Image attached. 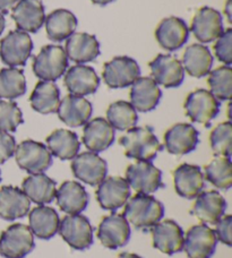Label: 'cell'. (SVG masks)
I'll return each instance as SVG.
<instances>
[{"mask_svg":"<svg viewBox=\"0 0 232 258\" xmlns=\"http://www.w3.org/2000/svg\"><path fill=\"white\" fill-rule=\"evenodd\" d=\"M123 215L136 229L147 231L163 218L164 206L154 196L137 192L127 201Z\"/></svg>","mask_w":232,"mask_h":258,"instance_id":"cell-1","label":"cell"},{"mask_svg":"<svg viewBox=\"0 0 232 258\" xmlns=\"http://www.w3.org/2000/svg\"><path fill=\"white\" fill-rule=\"evenodd\" d=\"M119 144L124 147L125 155L137 161H151L156 158L163 146L148 126L134 127L120 137Z\"/></svg>","mask_w":232,"mask_h":258,"instance_id":"cell-2","label":"cell"},{"mask_svg":"<svg viewBox=\"0 0 232 258\" xmlns=\"http://www.w3.org/2000/svg\"><path fill=\"white\" fill-rule=\"evenodd\" d=\"M35 76L42 81L54 82L59 80L68 68V57L60 45H45L38 56L33 58L32 64Z\"/></svg>","mask_w":232,"mask_h":258,"instance_id":"cell-3","label":"cell"},{"mask_svg":"<svg viewBox=\"0 0 232 258\" xmlns=\"http://www.w3.org/2000/svg\"><path fill=\"white\" fill-rule=\"evenodd\" d=\"M34 247L33 233L25 224H12L0 234V255L4 258H24Z\"/></svg>","mask_w":232,"mask_h":258,"instance_id":"cell-4","label":"cell"},{"mask_svg":"<svg viewBox=\"0 0 232 258\" xmlns=\"http://www.w3.org/2000/svg\"><path fill=\"white\" fill-rule=\"evenodd\" d=\"M15 159L21 169L31 174L43 173L52 164V155L44 144L26 140L16 146Z\"/></svg>","mask_w":232,"mask_h":258,"instance_id":"cell-5","label":"cell"},{"mask_svg":"<svg viewBox=\"0 0 232 258\" xmlns=\"http://www.w3.org/2000/svg\"><path fill=\"white\" fill-rule=\"evenodd\" d=\"M58 232L73 249L85 250L93 243V228L82 214H68L60 221Z\"/></svg>","mask_w":232,"mask_h":258,"instance_id":"cell-6","label":"cell"},{"mask_svg":"<svg viewBox=\"0 0 232 258\" xmlns=\"http://www.w3.org/2000/svg\"><path fill=\"white\" fill-rule=\"evenodd\" d=\"M184 108L193 122L210 127L211 121L220 112V102L210 91L198 89L188 94Z\"/></svg>","mask_w":232,"mask_h":258,"instance_id":"cell-7","label":"cell"},{"mask_svg":"<svg viewBox=\"0 0 232 258\" xmlns=\"http://www.w3.org/2000/svg\"><path fill=\"white\" fill-rule=\"evenodd\" d=\"M33 42L24 31H11L0 41V58L11 67L24 66L31 57Z\"/></svg>","mask_w":232,"mask_h":258,"instance_id":"cell-8","label":"cell"},{"mask_svg":"<svg viewBox=\"0 0 232 258\" xmlns=\"http://www.w3.org/2000/svg\"><path fill=\"white\" fill-rule=\"evenodd\" d=\"M126 180L129 187L138 194L150 195L164 187L161 170L150 161H137L129 165L126 170Z\"/></svg>","mask_w":232,"mask_h":258,"instance_id":"cell-9","label":"cell"},{"mask_svg":"<svg viewBox=\"0 0 232 258\" xmlns=\"http://www.w3.org/2000/svg\"><path fill=\"white\" fill-rule=\"evenodd\" d=\"M141 76V68L135 59L131 57H115L112 60L104 63L103 77L104 83L110 89H124L133 85Z\"/></svg>","mask_w":232,"mask_h":258,"instance_id":"cell-10","label":"cell"},{"mask_svg":"<svg viewBox=\"0 0 232 258\" xmlns=\"http://www.w3.org/2000/svg\"><path fill=\"white\" fill-rule=\"evenodd\" d=\"M131 225L123 214L112 213L102 219L97 229V238L108 249L126 246L131 239Z\"/></svg>","mask_w":232,"mask_h":258,"instance_id":"cell-11","label":"cell"},{"mask_svg":"<svg viewBox=\"0 0 232 258\" xmlns=\"http://www.w3.org/2000/svg\"><path fill=\"white\" fill-rule=\"evenodd\" d=\"M217 238L214 230L205 223L190 228L184 239V247L188 258H211L215 252Z\"/></svg>","mask_w":232,"mask_h":258,"instance_id":"cell-12","label":"cell"},{"mask_svg":"<svg viewBox=\"0 0 232 258\" xmlns=\"http://www.w3.org/2000/svg\"><path fill=\"white\" fill-rule=\"evenodd\" d=\"M72 170L78 180L90 186H99L108 173V164L93 152H84L73 159Z\"/></svg>","mask_w":232,"mask_h":258,"instance_id":"cell-13","label":"cell"},{"mask_svg":"<svg viewBox=\"0 0 232 258\" xmlns=\"http://www.w3.org/2000/svg\"><path fill=\"white\" fill-rule=\"evenodd\" d=\"M153 80L165 89H175L183 84L185 69L172 54H159L150 62Z\"/></svg>","mask_w":232,"mask_h":258,"instance_id":"cell-14","label":"cell"},{"mask_svg":"<svg viewBox=\"0 0 232 258\" xmlns=\"http://www.w3.org/2000/svg\"><path fill=\"white\" fill-rule=\"evenodd\" d=\"M190 31L199 42L210 43L223 33V21L220 12L211 7H202L194 16Z\"/></svg>","mask_w":232,"mask_h":258,"instance_id":"cell-15","label":"cell"},{"mask_svg":"<svg viewBox=\"0 0 232 258\" xmlns=\"http://www.w3.org/2000/svg\"><path fill=\"white\" fill-rule=\"evenodd\" d=\"M131 197V187L126 179L109 177L102 181L96 190V200L106 211H115L126 204Z\"/></svg>","mask_w":232,"mask_h":258,"instance_id":"cell-16","label":"cell"},{"mask_svg":"<svg viewBox=\"0 0 232 258\" xmlns=\"http://www.w3.org/2000/svg\"><path fill=\"white\" fill-rule=\"evenodd\" d=\"M153 247L165 255H173L183 250L184 230L173 220L159 222L151 229Z\"/></svg>","mask_w":232,"mask_h":258,"instance_id":"cell-17","label":"cell"},{"mask_svg":"<svg viewBox=\"0 0 232 258\" xmlns=\"http://www.w3.org/2000/svg\"><path fill=\"white\" fill-rule=\"evenodd\" d=\"M155 38L162 48L176 51L189 39V29L182 18L171 16L162 20L155 30Z\"/></svg>","mask_w":232,"mask_h":258,"instance_id":"cell-18","label":"cell"},{"mask_svg":"<svg viewBox=\"0 0 232 258\" xmlns=\"http://www.w3.org/2000/svg\"><path fill=\"white\" fill-rule=\"evenodd\" d=\"M12 17L18 30L36 33L44 24V6L41 0H18L13 7Z\"/></svg>","mask_w":232,"mask_h":258,"instance_id":"cell-19","label":"cell"},{"mask_svg":"<svg viewBox=\"0 0 232 258\" xmlns=\"http://www.w3.org/2000/svg\"><path fill=\"white\" fill-rule=\"evenodd\" d=\"M199 133L190 123H176L164 134V145L169 153L185 155L198 145Z\"/></svg>","mask_w":232,"mask_h":258,"instance_id":"cell-20","label":"cell"},{"mask_svg":"<svg viewBox=\"0 0 232 258\" xmlns=\"http://www.w3.org/2000/svg\"><path fill=\"white\" fill-rule=\"evenodd\" d=\"M175 189L187 200L196 198L205 186V178L198 165L184 163L173 171Z\"/></svg>","mask_w":232,"mask_h":258,"instance_id":"cell-21","label":"cell"},{"mask_svg":"<svg viewBox=\"0 0 232 258\" xmlns=\"http://www.w3.org/2000/svg\"><path fill=\"white\" fill-rule=\"evenodd\" d=\"M64 82L71 94L77 96L94 94L100 85V78L96 75L94 68L82 63L69 68Z\"/></svg>","mask_w":232,"mask_h":258,"instance_id":"cell-22","label":"cell"},{"mask_svg":"<svg viewBox=\"0 0 232 258\" xmlns=\"http://www.w3.org/2000/svg\"><path fill=\"white\" fill-rule=\"evenodd\" d=\"M114 128L104 118H95L85 123L83 131V143L93 153H100L113 144Z\"/></svg>","mask_w":232,"mask_h":258,"instance_id":"cell-23","label":"cell"},{"mask_svg":"<svg viewBox=\"0 0 232 258\" xmlns=\"http://www.w3.org/2000/svg\"><path fill=\"white\" fill-rule=\"evenodd\" d=\"M92 104L89 100L69 94L60 101L58 107V117L69 127H81L90 120L92 116Z\"/></svg>","mask_w":232,"mask_h":258,"instance_id":"cell-24","label":"cell"},{"mask_svg":"<svg viewBox=\"0 0 232 258\" xmlns=\"http://www.w3.org/2000/svg\"><path fill=\"white\" fill-rule=\"evenodd\" d=\"M226 202L219 191H203L196 197L190 213L203 223L215 224L224 215Z\"/></svg>","mask_w":232,"mask_h":258,"instance_id":"cell-25","label":"cell"},{"mask_svg":"<svg viewBox=\"0 0 232 258\" xmlns=\"http://www.w3.org/2000/svg\"><path fill=\"white\" fill-rule=\"evenodd\" d=\"M31 201L22 189L14 186L0 188V218L15 221L24 218L30 212Z\"/></svg>","mask_w":232,"mask_h":258,"instance_id":"cell-26","label":"cell"},{"mask_svg":"<svg viewBox=\"0 0 232 258\" xmlns=\"http://www.w3.org/2000/svg\"><path fill=\"white\" fill-rule=\"evenodd\" d=\"M162 92L151 77H139L133 83L131 90V104L139 112L154 110L160 103Z\"/></svg>","mask_w":232,"mask_h":258,"instance_id":"cell-27","label":"cell"},{"mask_svg":"<svg viewBox=\"0 0 232 258\" xmlns=\"http://www.w3.org/2000/svg\"><path fill=\"white\" fill-rule=\"evenodd\" d=\"M58 206L64 213L80 214L89 204V194L77 181H65L55 194Z\"/></svg>","mask_w":232,"mask_h":258,"instance_id":"cell-28","label":"cell"},{"mask_svg":"<svg viewBox=\"0 0 232 258\" xmlns=\"http://www.w3.org/2000/svg\"><path fill=\"white\" fill-rule=\"evenodd\" d=\"M65 52L74 62H91L100 54V43L94 35L75 33L67 39Z\"/></svg>","mask_w":232,"mask_h":258,"instance_id":"cell-29","label":"cell"},{"mask_svg":"<svg viewBox=\"0 0 232 258\" xmlns=\"http://www.w3.org/2000/svg\"><path fill=\"white\" fill-rule=\"evenodd\" d=\"M30 229L33 236L49 240L58 233L60 218L57 211L50 206L39 205L29 213Z\"/></svg>","mask_w":232,"mask_h":258,"instance_id":"cell-30","label":"cell"},{"mask_svg":"<svg viewBox=\"0 0 232 258\" xmlns=\"http://www.w3.org/2000/svg\"><path fill=\"white\" fill-rule=\"evenodd\" d=\"M22 190L35 204H50L55 198L57 183L44 173L31 174L23 181Z\"/></svg>","mask_w":232,"mask_h":258,"instance_id":"cell-31","label":"cell"},{"mask_svg":"<svg viewBox=\"0 0 232 258\" xmlns=\"http://www.w3.org/2000/svg\"><path fill=\"white\" fill-rule=\"evenodd\" d=\"M48 38L53 42H62L74 34L78 25L76 16L67 9H55L45 17Z\"/></svg>","mask_w":232,"mask_h":258,"instance_id":"cell-32","label":"cell"},{"mask_svg":"<svg viewBox=\"0 0 232 258\" xmlns=\"http://www.w3.org/2000/svg\"><path fill=\"white\" fill-rule=\"evenodd\" d=\"M46 145L51 155L63 161L73 160L81 149L77 134L68 129H55L46 137Z\"/></svg>","mask_w":232,"mask_h":258,"instance_id":"cell-33","label":"cell"},{"mask_svg":"<svg viewBox=\"0 0 232 258\" xmlns=\"http://www.w3.org/2000/svg\"><path fill=\"white\" fill-rule=\"evenodd\" d=\"M31 107L36 112L49 114L57 112L60 103V90L54 82L40 81L30 96Z\"/></svg>","mask_w":232,"mask_h":258,"instance_id":"cell-34","label":"cell"},{"mask_svg":"<svg viewBox=\"0 0 232 258\" xmlns=\"http://www.w3.org/2000/svg\"><path fill=\"white\" fill-rule=\"evenodd\" d=\"M213 56L207 47L203 44H192L185 50L184 69L190 76L202 78L210 74L213 66Z\"/></svg>","mask_w":232,"mask_h":258,"instance_id":"cell-35","label":"cell"},{"mask_svg":"<svg viewBox=\"0 0 232 258\" xmlns=\"http://www.w3.org/2000/svg\"><path fill=\"white\" fill-rule=\"evenodd\" d=\"M26 80L24 72L15 67L0 71V99L14 100L24 95Z\"/></svg>","mask_w":232,"mask_h":258,"instance_id":"cell-36","label":"cell"},{"mask_svg":"<svg viewBox=\"0 0 232 258\" xmlns=\"http://www.w3.org/2000/svg\"><path fill=\"white\" fill-rule=\"evenodd\" d=\"M108 122L117 131H129L136 126L138 116L135 108L126 101H117L106 110Z\"/></svg>","mask_w":232,"mask_h":258,"instance_id":"cell-37","label":"cell"},{"mask_svg":"<svg viewBox=\"0 0 232 258\" xmlns=\"http://www.w3.org/2000/svg\"><path fill=\"white\" fill-rule=\"evenodd\" d=\"M213 186L228 190L232 186V162L230 158L220 156L211 161L205 167V177Z\"/></svg>","mask_w":232,"mask_h":258,"instance_id":"cell-38","label":"cell"},{"mask_svg":"<svg viewBox=\"0 0 232 258\" xmlns=\"http://www.w3.org/2000/svg\"><path fill=\"white\" fill-rule=\"evenodd\" d=\"M211 93L217 100L228 101L231 99L232 92V69L230 66H222L210 72L208 77Z\"/></svg>","mask_w":232,"mask_h":258,"instance_id":"cell-39","label":"cell"},{"mask_svg":"<svg viewBox=\"0 0 232 258\" xmlns=\"http://www.w3.org/2000/svg\"><path fill=\"white\" fill-rule=\"evenodd\" d=\"M211 149L215 155L230 158L232 152V125L222 122L213 129L210 135Z\"/></svg>","mask_w":232,"mask_h":258,"instance_id":"cell-40","label":"cell"},{"mask_svg":"<svg viewBox=\"0 0 232 258\" xmlns=\"http://www.w3.org/2000/svg\"><path fill=\"white\" fill-rule=\"evenodd\" d=\"M23 122V113L16 102L0 100V132H15Z\"/></svg>","mask_w":232,"mask_h":258,"instance_id":"cell-41","label":"cell"},{"mask_svg":"<svg viewBox=\"0 0 232 258\" xmlns=\"http://www.w3.org/2000/svg\"><path fill=\"white\" fill-rule=\"evenodd\" d=\"M232 30L228 29L223 31L219 38H217L216 43L214 44V52L216 58L221 62H223L225 66H230L232 63Z\"/></svg>","mask_w":232,"mask_h":258,"instance_id":"cell-42","label":"cell"},{"mask_svg":"<svg viewBox=\"0 0 232 258\" xmlns=\"http://www.w3.org/2000/svg\"><path fill=\"white\" fill-rule=\"evenodd\" d=\"M16 146L15 137L8 133L0 132V164L5 163L15 154Z\"/></svg>","mask_w":232,"mask_h":258,"instance_id":"cell-43","label":"cell"},{"mask_svg":"<svg viewBox=\"0 0 232 258\" xmlns=\"http://www.w3.org/2000/svg\"><path fill=\"white\" fill-rule=\"evenodd\" d=\"M231 224H232V216L223 215L222 218L215 223V234L217 241H221L224 245L231 247Z\"/></svg>","mask_w":232,"mask_h":258,"instance_id":"cell-44","label":"cell"},{"mask_svg":"<svg viewBox=\"0 0 232 258\" xmlns=\"http://www.w3.org/2000/svg\"><path fill=\"white\" fill-rule=\"evenodd\" d=\"M18 0H0V13L7 14L11 8L15 6Z\"/></svg>","mask_w":232,"mask_h":258,"instance_id":"cell-45","label":"cell"},{"mask_svg":"<svg viewBox=\"0 0 232 258\" xmlns=\"http://www.w3.org/2000/svg\"><path fill=\"white\" fill-rule=\"evenodd\" d=\"M231 0H228V3H226V6H225V14H226V17H228V21L229 23L232 22V14H231Z\"/></svg>","mask_w":232,"mask_h":258,"instance_id":"cell-46","label":"cell"},{"mask_svg":"<svg viewBox=\"0 0 232 258\" xmlns=\"http://www.w3.org/2000/svg\"><path fill=\"white\" fill-rule=\"evenodd\" d=\"M117 258H142V257L138 256L137 254H132V252H123V254H120Z\"/></svg>","mask_w":232,"mask_h":258,"instance_id":"cell-47","label":"cell"},{"mask_svg":"<svg viewBox=\"0 0 232 258\" xmlns=\"http://www.w3.org/2000/svg\"><path fill=\"white\" fill-rule=\"evenodd\" d=\"M5 26H6V20H5V16L3 13H0V35L5 30Z\"/></svg>","mask_w":232,"mask_h":258,"instance_id":"cell-48","label":"cell"},{"mask_svg":"<svg viewBox=\"0 0 232 258\" xmlns=\"http://www.w3.org/2000/svg\"><path fill=\"white\" fill-rule=\"evenodd\" d=\"M91 2L95 5H100V6H105V5L112 3L114 0H91Z\"/></svg>","mask_w":232,"mask_h":258,"instance_id":"cell-49","label":"cell"},{"mask_svg":"<svg viewBox=\"0 0 232 258\" xmlns=\"http://www.w3.org/2000/svg\"><path fill=\"white\" fill-rule=\"evenodd\" d=\"M0 180H2V172H0Z\"/></svg>","mask_w":232,"mask_h":258,"instance_id":"cell-50","label":"cell"}]
</instances>
